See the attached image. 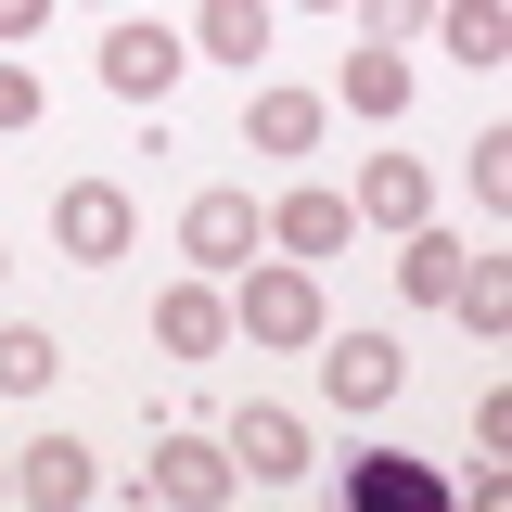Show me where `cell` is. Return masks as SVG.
<instances>
[{"label":"cell","instance_id":"8fae6325","mask_svg":"<svg viewBox=\"0 0 512 512\" xmlns=\"http://www.w3.org/2000/svg\"><path fill=\"white\" fill-rule=\"evenodd\" d=\"M346 205H359V218H384V231H410V218H436V167H423V154H372Z\"/></svg>","mask_w":512,"mask_h":512},{"label":"cell","instance_id":"3957f363","mask_svg":"<svg viewBox=\"0 0 512 512\" xmlns=\"http://www.w3.org/2000/svg\"><path fill=\"white\" fill-rule=\"evenodd\" d=\"M218 512V500H244V474H231V448L218 436H154V461H141V512Z\"/></svg>","mask_w":512,"mask_h":512},{"label":"cell","instance_id":"d4e9b609","mask_svg":"<svg viewBox=\"0 0 512 512\" xmlns=\"http://www.w3.org/2000/svg\"><path fill=\"white\" fill-rule=\"evenodd\" d=\"M295 13H346V0H295Z\"/></svg>","mask_w":512,"mask_h":512},{"label":"cell","instance_id":"484cf974","mask_svg":"<svg viewBox=\"0 0 512 512\" xmlns=\"http://www.w3.org/2000/svg\"><path fill=\"white\" fill-rule=\"evenodd\" d=\"M90 13H116V0H90Z\"/></svg>","mask_w":512,"mask_h":512},{"label":"cell","instance_id":"e0dca14e","mask_svg":"<svg viewBox=\"0 0 512 512\" xmlns=\"http://www.w3.org/2000/svg\"><path fill=\"white\" fill-rule=\"evenodd\" d=\"M436 26H448V52L474 64V77H487V64H512V13H500V0H448Z\"/></svg>","mask_w":512,"mask_h":512},{"label":"cell","instance_id":"4fadbf2b","mask_svg":"<svg viewBox=\"0 0 512 512\" xmlns=\"http://www.w3.org/2000/svg\"><path fill=\"white\" fill-rule=\"evenodd\" d=\"M333 103H346V116H410V52H384V39H359V52H346V77H333Z\"/></svg>","mask_w":512,"mask_h":512},{"label":"cell","instance_id":"9a60e30c","mask_svg":"<svg viewBox=\"0 0 512 512\" xmlns=\"http://www.w3.org/2000/svg\"><path fill=\"white\" fill-rule=\"evenodd\" d=\"M244 141L256 154H308L320 141V90H282V77H269V90L244 103Z\"/></svg>","mask_w":512,"mask_h":512},{"label":"cell","instance_id":"277c9868","mask_svg":"<svg viewBox=\"0 0 512 512\" xmlns=\"http://www.w3.org/2000/svg\"><path fill=\"white\" fill-rule=\"evenodd\" d=\"M397 372H410V359H397V333H372V320H359V333H333V320H320V397H333L346 423H359V410H384V397H397Z\"/></svg>","mask_w":512,"mask_h":512},{"label":"cell","instance_id":"ba28073f","mask_svg":"<svg viewBox=\"0 0 512 512\" xmlns=\"http://www.w3.org/2000/svg\"><path fill=\"white\" fill-rule=\"evenodd\" d=\"M256 244H269L256 192H192V205H180V256H205V269H244Z\"/></svg>","mask_w":512,"mask_h":512},{"label":"cell","instance_id":"d6986e66","mask_svg":"<svg viewBox=\"0 0 512 512\" xmlns=\"http://www.w3.org/2000/svg\"><path fill=\"white\" fill-rule=\"evenodd\" d=\"M52 372H64V346L39 320H13V333H0V384H13V397H52Z\"/></svg>","mask_w":512,"mask_h":512},{"label":"cell","instance_id":"52a82bcc","mask_svg":"<svg viewBox=\"0 0 512 512\" xmlns=\"http://www.w3.org/2000/svg\"><path fill=\"white\" fill-rule=\"evenodd\" d=\"M436 500H448V474L410 461V448H359L346 461V512H436Z\"/></svg>","mask_w":512,"mask_h":512},{"label":"cell","instance_id":"7402d4cb","mask_svg":"<svg viewBox=\"0 0 512 512\" xmlns=\"http://www.w3.org/2000/svg\"><path fill=\"white\" fill-rule=\"evenodd\" d=\"M13 128H39V77H26V64H0V141H13Z\"/></svg>","mask_w":512,"mask_h":512},{"label":"cell","instance_id":"6da1fadb","mask_svg":"<svg viewBox=\"0 0 512 512\" xmlns=\"http://www.w3.org/2000/svg\"><path fill=\"white\" fill-rule=\"evenodd\" d=\"M320 269L308 256H244V295H231V333H256V346H320Z\"/></svg>","mask_w":512,"mask_h":512},{"label":"cell","instance_id":"603a6c76","mask_svg":"<svg viewBox=\"0 0 512 512\" xmlns=\"http://www.w3.org/2000/svg\"><path fill=\"white\" fill-rule=\"evenodd\" d=\"M39 26H52V0H0V52H13V39H39Z\"/></svg>","mask_w":512,"mask_h":512},{"label":"cell","instance_id":"30bf717a","mask_svg":"<svg viewBox=\"0 0 512 512\" xmlns=\"http://www.w3.org/2000/svg\"><path fill=\"white\" fill-rule=\"evenodd\" d=\"M154 346H167V359H218V346H231V295H218V282H167V295H154Z\"/></svg>","mask_w":512,"mask_h":512},{"label":"cell","instance_id":"9c48e42d","mask_svg":"<svg viewBox=\"0 0 512 512\" xmlns=\"http://www.w3.org/2000/svg\"><path fill=\"white\" fill-rule=\"evenodd\" d=\"M269 244H282V256H308V269H320L333 244H359V205L308 180V192H282V205H269Z\"/></svg>","mask_w":512,"mask_h":512},{"label":"cell","instance_id":"7a4b0ae2","mask_svg":"<svg viewBox=\"0 0 512 512\" xmlns=\"http://www.w3.org/2000/svg\"><path fill=\"white\" fill-rule=\"evenodd\" d=\"M180 64H192V39L167 26V13H154V26H141V13L103 26V90H116V103H167V90H180Z\"/></svg>","mask_w":512,"mask_h":512},{"label":"cell","instance_id":"cb8c5ba5","mask_svg":"<svg viewBox=\"0 0 512 512\" xmlns=\"http://www.w3.org/2000/svg\"><path fill=\"white\" fill-rule=\"evenodd\" d=\"M0 500H13V448H0Z\"/></svg>","mask_w":512,"mask_h":512},{"label":"cell","instance_id":"5b68a950","mask_svg":"<svg viewBox=\"0 0 512 512\" xmlns=\"http://www.w3.org/2000/svg\"><path fill=\"white\" fill-rule=\"evenodd\" d=\"M128 231H141V205H128V180H64V192H52V244L77 256V269H103V256H128Z\"/></svg>","mask_w":512,"mask_h":512},{"label":"cell","instance_id":"2e32d148","mask_svg":"<svg viewBox=\"0 0 512 512\" xmlns=\"http://www.w3.org/2000/svg\"><path fill=\"white\" fill-rule=\"evenodd\" d=\"M448 282H461V231H436V218H410V256H397V295H410V308H448Z\"/></svg>","mask_w":512,"mask_h":512},{"label":"cell","instance_id":"4316f807","mask_svg":"<svg viewBox=\"0 0 512 512\" xmlns=\"http://www.w3.org/2000/svg\"><path fill=\"white\" fill-rule=\"evenodd\" d=\"M0 269H13V256H0Z\"/></svg>","mask_w":512,"mask_h":512},{"label":"cell","instance_id":"ffe728a7","mask_svg":"<svg viewBox=\"0 0 512 512\" xmlns=\"http://www.w3.org/2000/svg\"><path fill=\"white\" fill-rule=\"evenodd\" d=\"M461 180H474V205H512V128H474L461 141Z\"/></svg>","mask_w":512,"mask_h":512},{"label":"cell","instance_id":"7c38bea8","mask_svg":"<svg viewBox=\"0 0 512 512\" xmlns=\"http://www.w3.org/2000/svg\"><path fill=\"white\" fill-rule=\"evenodd\" d=\"M90 487H103V474H90V448H77V436H39V448H13V500H39V512H77Z\"/></svg>","mask_w":512,"mask_h":512},{"label":"cell","instance_id":"8992f818","mask_svg":"<svg viewBox=\"0 0 512 512\" xmlns=\"http://www.w3.org/2000/svg\"><path fill=\"white\" fill-rule=\"evenodd\" d=\"M218 448H231V474H244V487H295V474H308V423H295V410H269V397H244Z\"/></svg>","mask_w":512,"mask_h":512},{"label":"cell","instance_id":"ac0fdd59","mask_svg":"<svg viewBox=\"0 0 512 512\" xmlns=\"http://www.w3.org/2000/svg\"><path fill=\"white\" fill-rule=\"evenodd\" d=\"M448 308L474 320V333H512V256H461V282H448Z\"/></svg>","mask_w":512,"mask_h":512},{"label":"cell","instance_id":"5bb4252c","mask_svg":"<svg viewBox=\"0 0 512 512\" xmlns=\"http://www.w3.org/2000/svg\"><path fill=\"white\" fill-rule=\"evenodd\" d=\"M244 64L256 77V52H269V0H205V13H192V64Z\"/></svg>","mask_w":512,"mask_h":512},{"label":"cell","instance_id":"44dd1931","mask_svg":"<svg viewBox=\"0 0 512 512\" xmlns=\"http://www.w3.org/2000/svg\"><path fill=\"white\" fill-rule=\"evenodd\" d=\"M436 26V0H359V39H384V52H410Z\"/></svg>","mask_w":512,"mask_h":512}]
</instances>
